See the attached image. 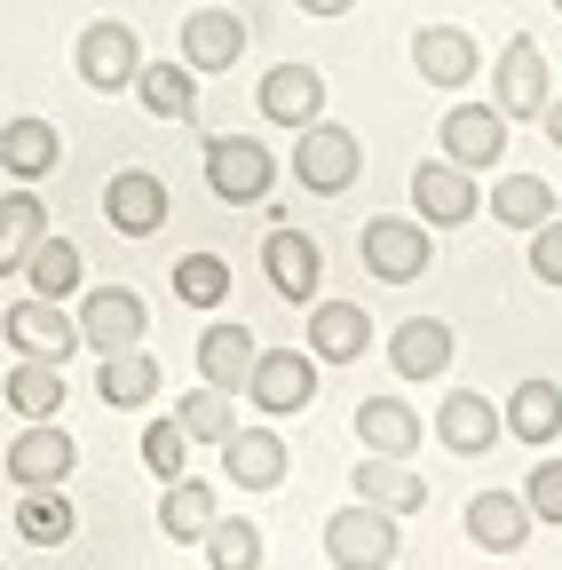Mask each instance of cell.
Segmentation results:
<instances>
[{"label":"cell","mask_w":562,"mask_h":570,"mask_svg":"<svg viewBox=\"0 0 562 570\" xmlns=\"http://www.w3.org/2000/svg\"><path fill=\"white\" fill-rule=\"evenodd\" d=\"M238 396H254V412H269V420L309 412V396H317V356H309V348H254V373H246Z\"/></svg>","instance_id":"5"},{"label":"cell","mask_w":562,"mask_h":570,"mask_svg":"<svg viewBox=\"0 0 562 570\" xmlns=\"http://www.w3.org/2000/svg\"><path fill=\"white\" fill-rule=\"evenodd\" d=\"M388 365H396L404 381H436V373L452 365V325H444V317H404V325L388 333Z\"/></svg>","instance_id":"23"},{"label":"cell","mask_w":562,"mask_h":570,"mask_svg":"<svg viewBox=\"0 0 562 570\" xmlns=\"http://www.w3.org/2000/svg\"><path fill=\"white\" fill-rule=\"evenodd\" d=\"M262 119H269V127H309V119H325L317 63H269V71H262Z\"/></svg>","instance_id":"18"},{"label":"cell","mask_w":562,"mask_h":570,"mask_svg":"<svg viewBox=\"0 0 562 570\" xmlns=\"http://www.w3.org/2000/svg\"><path fill=\"white\" fill-rule=\"evenodd\" d=\"M294 9H309V17H348L357 0H294Z\"/></svg>","instance_id":"43"},{"label":"cell","mask_w":562,"mask_h":570,"mask_svg":"<svg viewBox=\"0 0 562 570\" xmlns=\"http://www.w3.org/2000/svg\"><path fill=\"white\" fill-rule=\"evenodd\" d=\"M546 96H554V71H546V56H539V40H507L500 48V63H491V104L507 111V127L515 119H539L546 111Z\"/></svg>","instance_id":"6"},{"label":"cell","mask_w":562,"mask_h":570,"mask_svg":"<svg viewBox=\"0 0 562 570\" xmlns=\"http://www.w3.org/2000/svg\"><path fill=\"white\" fill-rule=\"evenodd\" d=\"M412 71L428 88H467L475 71H483V48H475V32H460V24H420L412 32Z\"/></svg>","instance_id":"13"},{"label":"cell","mask_w":562,"mask_h":570,"mask_svg":"<svg viewBox=\"0 0 562 570\" xmlns=\"http://www.w3.org/2000/svg\"><path fill=\"white\" fill-rule=\"evenodd\" d=\"M80 348H127V341H144V325H151V309H144V294H127V285H88L80 294Z\"/></svg>","instance_id":"9"},{"label":"cell","mask_w":562,"mask_h":570,"mask_svg":"<svg viewBox=\"0 0 562 570\" xmlns=\"http://www.w3.org/2000/svg\"><path fill=\"white\" fill-rule=\"evenodd\" d=\"M9 412L56 420L63 412V365H48V356H17V365H9Z\"/></svg>","instance_id":"33"},{"label":"cell","mask_w":562,"mask_h":570,"mask_svg":"<svg viewBox=\"0 0 562 570\" xmlns=\"http://www.w3.org/2000/svg\"><path fill=\"white\" fill-rule=\"evenodd\" d=\"M175 294H183L190 309H223V302H230V262H223V254H183V262H175Z\"/></svg>","instance_id":"38"},{"label":"cell","mask_w":562,"mask_h":570,"mask_svg":"<svg viewBox=\"0 0 562 570\" xmlns=\"http://www.w3.org/2000/svg\"><path fill=\"white\" fill-rule=\"evenodd\" d=\"M0 341H9L17 356H48V365H63V356L80 348V325L63 317V302L24 294V302H9V317H0Z\"/></svg>","instance_id":"8"},{"label":"cell","mask_w":562,"mask_h":570,"mask_svg":"<svg viewBox=\"0 0 562 570\" xmlns=\"http://www.w3.org/2000/svg\"><path fill=\"white\" fill-rule=\"evenodd\" d=\"M325 562H341V570H388V562H404L396 515H388V508H373V499L341 508V515L325 523Z\"/></svg>","instance_id":"2"},{"label":"cell","mask_w":562,"mask_h":570,"mask_svg":"<svg viewBox=\"0 0 562 570\" xmlns=\"http://www.w3.org/2000/svg\"><path fill=\"white\" fill-rule=\"evenodd\" d=\"M444 159H460L467 175L500 167L507 159V111L500 104H452L444 111Z\"/></svg>","instance_id":"12"},{"label":"cell","mask_w":562,"mask_h":570,"mask_svg":"<svg viewBox=\"0 0 562 570\" xmlns=\"http://www.w3.org/2000/svg\"><path fill=\"white\" fill-rule=\"evenodd\" d=\"M103 223H111L119 238H151V230L167 223V183H159L151 167H119V175L103 183Z\"/></svg>","instance_id":"11"},{"label":"cell","mask_w":562,"mask_h":570,"mask_svg":"<svg viewBox=\"0 0 562 570\" xmlns=\"http://www.w3.org/2000/svg\"><path fill=\"white\" fill-rule=\"evenodd\" d=\"M198 554L215 562V570H254L262 562V531L246 515H215V523L198 531Z\"/></svg>","instance_id":"35"},{"label":"cell","mask_w":562,"mask_h":570,"mask_svg":"<svg viewBox=\"0 0 562 570\" xmlns=\"http://www.w3.org/2000/svg\"><path fill=\"white\" fill-rule=\"evenodd\" d=\"M554 17H562V0H554Z\"/></svg>","instance_id":"44"},{"label":"cell","mask_w":562,"mask_h":570,"mask_svg":"<svg viewBox=\"0 0 562 570\" xmlns=\"http://www.w3.org/2000/svg\"><path fill=\"white\" fill-rule=\"evenodd\" d=\"M72 531H80V515H72V499H63V483H24V499H17V539L63 547Z\"/></svg>","instance_id":"31"},{"label":"cell","mask_w":562,"mask_h":570,"mask_svg":"<svg viewBox=\"0 0 562 570\" xmlns=\"http://www.w3.org/2000/svg\"><path fill=\"white\" fill-rule=\"evenodd\" d=\"M373 348V317L357 302H309V356L317 365H357Z\"/></svg>","instance_id":"21"},{"label":"cell","mask_w":562,"mask_h":570,"mask_svg":"<svg viewBox=\"0 0 562 570\" xmlns=\"http://www.w3.org/2000/svg\"><path fill=\"white\" fill-rule=\"evenodd\" d=\"M357 254H365V269H373L381 285H420V277H428V262H436V238H428V223L373 214L365 238H357Z\"/></svg>","instance_id":"4"},{"label":"cell","mask_w":562,"mask_h":570,"mask_svg":"<svg viewBox=\"0 0 562 570\" xmlns=\"http://www.w3.org/2000/svg\"><path fill=\"white\" fill-rule=\"evenodd\" d=\"M96 396L111 412H135V404H151L159 396V356L144 341H127V348H103L96 356Z\"/></svg>","instance_id":"19"},{"label":"cell","mask_w":562,"mask_h":570,"mask_svg":"<svg viewBox=\"0 0 562 570\" xmlns=\"http://www.w3.org/2000/svg\"><path fill=\"white\" fill-rule=\"evenodd\" d=\"M262 269H269V285H277L286 302H317V285H325V254H317V238L294 230V223H277V230L262 238Z\"/></svg>","instance_id":"14"},{"label":"cell","mask_w":562,"mask_h":570,"mask_svg":"<svg viewBox=\"0 0 562 570\" xmlns=\"http://www.w3.org/2000/svg\"><path fill=\"white\" fill-rule=\"evenodd\" d=\"M531 277H539V285H562V206L531 230Z\"/></svg>","instance_id":"41"},{"label":"cell","mask_w":562,"mask_h":570,"mask_svg":"<svg viewBox=\"0 0 562 570\" xmlns=\"http://www.w3.org/2000/svg\"><path fill=\"white\" fill-rule=\"evenodd\" d=\"M539 127H546V142L562 151V96H546V111H539Z\"/></svg>","instance_id":"42"},{"label":"cell","mask_w":562,"mask_h":570,"mask_svg":"<svg viewBox=\"0 0 562 570\" xmlns=\"http://www.w3.org/2000/svg\"><path fill=\"white\" fill-rule=\"evenodd\" d=\"M135 96H144L151 119L190 127V119H198V71H190L183 56H175V63H144V71H135Z\"/></svg>","instance_id":"25"},{"label":"cell","mask_w":562,"mask_h":570,"mask_svg":"<svg viewBox=\"0 0 562 570\" xmlns=\"http://www.w3.org/2000/svg\"><path fill=\"white\" fill-rule=\"evenodd\" d=\"M523 508H531V523H562V460H554V452L531 468V483H523Z\"/></svg>","instance_id":"40"},{"label":"cell","mask_w":562,"mask_h":570,"mask_svg":"<svg viewBox=\"0 0 562 570\" xmlns=\"http://www.w3.org/2000/svg\"><path fill=\"white\" fill-rule=\"evenodd\" d=\"M500 420H507V436H523V444H554L562 436V389L554 381H523L507 404H500Z\"/></svg>","instance_id":"29"},{"label":"cell","mask_w":562,"mask_h":570,"mask_svg":"<svg viewBox=\"0 0 562 570\" xmlns=\"http://www.w3.org/2000/svg\"><path fill=\"white\" fill-rule=\"evenodd\" d=\"M198 373L206 381H215V389H246V373H254V333L246 325H230V317H215V325H206L198 333Z\"/></svg>","instance_id":"26"},{"label":"cell","mask_w":562,"mask_h":570,"mask_svg":"<svg viewBox=\"0 0 562 570\" xmlns=\"http://www.w3.org/2000/svg\"><path fill=\"white\" fill-rule=\"evenodd\" d=\"M246 56V17L238 9H190L183 17V63L190 71H230Z\"/></svg>","instance_id":"20"},{"label":"cell","mask_w":562,"mask_h":570,"mask_svg":"<svg viewBox=\"0 0 562 570\" xmlns=\"http://www.w3.org/2000/svg\"><path fill=\"white\" fill-rule=\"evenodd\" d=\"M183 460H190V436H183V420H175V412H159V420L144 428V468L167 483V475H183Z\"/></svg>","instance_id":"39"},{"label":"cell","mask_w":562,"mask_h":570,"mask_svg":"<svg viewBox=\"0 0 562 570\" xmlns=\"http://www.w3.org/2000/svg\"><path fill=\"white\" fill-rule=\"evenodd\" d=\"M491 214L515 223V230H539L546 214H554V190H546L539 175H500V183H491Z\"/></svg>","instance_id":"36"},{"label":"cell","mask_w":562,"mask_h":570,"mask_svg":"<svg viewBox=\"0 0 562 570\" xmlns=\"http://www.w3.org/2000/svg\"><path fill=\"white\" fill-rule=\"evenodd\" d=\"M206 190L223 206H262L277 190V159L254 135H206Z\"/></svg>","instance_id":"3"},{"label":"cell","mask_w":562,"mask_h":570,"mask_svg":"<svg viewBox=\"0 0 562 570\" xmlns=\"http://www.w3.org/2000/svg\"><path fill=\"white\" fill-rule=\"evenodd\" d=\"M357 499H373V508H388V515H412V508H428V475H412V468L388 460V452H365Z\"/></svg>","instance_id":"28"},{"label":"cell","mask_w":562,"mask_h":570,"mask_svg":"<svg viewBox=\"0 0 562 570\" xmlns=\"http://www.w3.org/2000/svg\"><path fill=\"white\" fill-rule=\"evenodd\" d=\"M17 277L32 285V294H48V302H72V294H80V246H72V238H48V230H40Z\"/></svg>","instance_id":"32"},{"label":"cell","mask_w":562,"mask_h":570,"mask_svg":"<svg viewBox=\"0 0 562 570\" xmlns=\"http://www.w3.org/2000/svg\"><path fill=\"white\" fill-rule=\"evenodd\" d=\"M72 63H80V80H88L96 96H119V88H135V71H144V40H135L119 17H96V24L80 32Z\"/></svg>","instance_id":"7"},{"label":"cell","mask_w":562,"mask_h":570,"mask_svg":"<svg viewBox=\"0 0 562 570\" xmlns=\"http://www.w3.org/2000/svg\"><path fill=\"white\" fill-rule=\"evenodd\" d=\"M357 444L365 452H388V460H412L420 452V412L404 396H365L357 404Z\"/></svg>","instance_id":"24"},{"label":"cell","mask_w":562,"mask_h":570,"mask_svg":"<svg viewBox=\"0 0 562 570\" xmlns=\"http://www.w3.org/2000/svg\"><path fill=\"white\" fill-rule=\"evenodd\" d=\"M56 159H63V135H56L48 119H32V111H24V119L0 127V167H9L17 183H40Z\"/></svg>","instance_id":"27"},{"label":"cell","mask_w":562,"mask_h":570,"mask_svg":"<svg viewBox=\"0 0 562 570\" xmlns=\"http://www.w3.org/2000/svg\"><path fill=\"white\" fill-rule=\"evenodd\" d=\"M412 206H420V223L452 230V223H475L483 190H475V175L460 159H428V167H412Z\"/></svg>","instance_id":"10"},{"label":"cell","mask_w":562,"mask_h":570,"mask_svg":"<svg viewBox=\"0 0 562 570\" xmlns=\"http://www.w3.org/2000/svg\"><path fill=\"white\" fill-rule=\"evenodd\" d=\"M357 175H365V151H357V135H348V127H333V119L294 127V183H302V190L341 198Z\"/></svg>","instance_id":"1"},{"label":"cell","mask_w":562,"mask_h":570,"mask_svg":"<svg viewBox=\"0 0 562 570\" xmlns=\"http://www.w3.org/2000/svg\"><path fill=\"white\" fill-rule=\"evenodd\" d=\"M72 468H80L72 428H56V420H24V428H17V444H9V475H17V491H24V483H63Z\"/></svg>","instance_id":"15"},{"label":"cell","mask_w":562,"mask_h":570,"mask_svg":"<svg viewBox=\"0 0 562 570\" xmlns=\"http://www.w3.org/2000/svg\"><path fill=\"white\" fill-rule=\"evenodd\" d=\"M206 523H215V483H206V475H167V491H159V531L183 547H198V531Z\"/></svg>","instance_id":"30"},{"label":"cell","mask_w":562,"mask_h":570,"mask_svg":"<svg viewBox=\"0 0 562 570\" xmlns=\"http://www.w3.org/2000/svg\"><path fill=\"white\" fill-rule=\"evenodd\" d=\"M215 452H223V475L238 491H277V483H286V436H277L269 420L262 428H230Z\"/></svg>","instance_id":"16"},{"label":"cell","mask_w":562,"mask_h":570,"mask_svg":"<svg viewBox=\"0 0 562 570\" xmlns=\"http://www.w3.org/2000/svg\"><path fill=\"white\" fill-rule=\"evenodd\" d=\"M175 420H183L190 444H223L230 428H238V420H230V389H215V381H198V389L175 404Z\"/></svg>","instance_id":"37"},{"label":"cell","mask_w":562,"mask_h":570,"mask_svg":"<svg viewBox=\"0 0 562 570\" xmlns=\"http://www.w3.org/2000/svg\"><path fill=\"white\" fill-rule=\"evenodd\" d=\"M467 539H475V554H515V547L531 539L523 491H475V499H467Z\"/></svg>","instance_id":"22"},{"label":"cell","mask_w":562,"mask_h":570,"mask_svg":"<svg viewBox=\"0 0 562 570\" xmlns=\"http://www.w3.org/2000/svg\"><path fill=\"white\" fill-rule=\"evenodd\" d=\"M500 436H507V420H500V404H491V396H475V389H452V396L436 404V444H444V452L475 460V452H491Z\"/></svg>","instance_id":"17"},{"label":"cell","mask_w":562,"mask_h":570,"mask_svg":"<svg viewBox=\"0 0 562 570\" xmlns=\"http://www.w3.org/2000/svg\"><path fill=\"white\" fill-rule=\"evenodd\" d=\"M40 230H48V206L32 198V183L0 198V277H17V269H24V254H32Z\"/></svg>","instance_id":"34"}]
</instances>
